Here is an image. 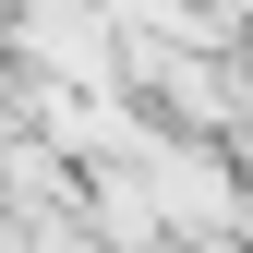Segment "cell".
Wrapping results in <instances>:
<instances>
[{"mask_svg":"<svg viewBox=\"0 0 253 253\" xmlns=\"http://www.w3.org/2000/svg\"><path fill=\"white\" fill-rule=\"evenodd\" d=\"M0 133H24V60L0 48Z\"/></svg>","mask_w":253,"mask_h":253,"instance_id":"6da1fadb","label":"cell"}]
</instances>
